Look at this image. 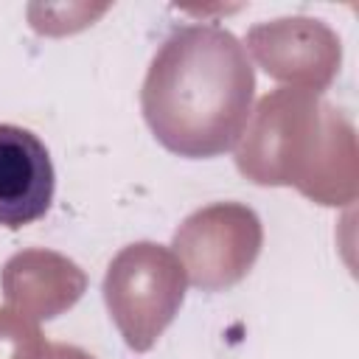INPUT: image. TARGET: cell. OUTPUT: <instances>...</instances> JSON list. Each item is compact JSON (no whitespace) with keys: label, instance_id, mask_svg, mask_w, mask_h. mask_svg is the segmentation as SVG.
<instances>
[{"label":"cell","instance_id":"obj_1","mask_svg":"<svg viewBox=\"0 0 359 359\" xmlns=\"http://www.w3.org/2000/svg\"><path fill=\"white\" fill-rule=\"evenodd\" d=\"M252 101L250 62L227 31L188 25L154 56L143 109L157 137L191 157L236 143Z\"/></svg>","mask_w":359,"mask_h":359},{"label":"cell","instance_id":"obj_2","mask_svg":"<svg viewBox=\"0 0 359 359\" xmlns=\"http://www.w3.org/2000/svg\"><path fill=\"white\" fill-rule=\"evenodd\" d=\"M56 174L45 143L14 123H0V224L25 227L53 202Z\"/></svg>","mask_w":359,"mask_h":359}]
</instances>
